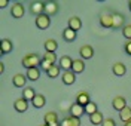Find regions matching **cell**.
<instances>
[{"mask_svg": "<svg viewBox=\"0 0 131 126\" xmlns=\"http://www.w3.org/2000/svg\"><path fill=\"white\" fill-rule=\"evenodd\" d=\"M79 55H81V59H91L94 57V49L90 45H83L81 49H79Z\"/></svg>", "mask_w": 131, "mask_h": 126, "instance_id": "7", "label": "cell"}, {"mask_svg": "<svg viewBox=\"0 0 131 126\" xmlns=\"http://www.w3.org/2000/svg\"><path fill=\"white\" fill-rule=\"evenodd\" d=\"M73 61L74 59H72L69 55H63L60 58V67L63 68L64 71H69V70H72V67H73Z\"/></svg>", "mask_w": 131, "mask_h": 126, "instance_id": "12", "label": "cell"}, {"mask_svg": "<svg viewBox=\"0 0 131 126\" xmlns=\"http://www.w3.org/2000/svg\"><path fill=\"white\" fill-rule=\"evenodd\" d=\"M58 10H60V5L57 2H46V9H45V13L49 17H54L57 15Z\"/></svg>", "mask_w": 131, "mask_h": 126, "instance_id": "11", "label": "cell"}, {"mask_svg": "<svg viewBox=\"0 0 131 126\" xmlns=\"http://www.w3.org/2000/svg\"><path fill=\"white\" fill-rule=\"evenodd\" d=\"M72 71H73L74 74H79V73H83L85 71V62H83V59H74Z\"/></svg>", "mask_w": 131, "mask_h": 126, "instance_id": "21", "label": "cell"}, {"mask_svg": "<svg viewBox=\"0 0 131 126\" xmlns=\"http://www.w3.org/2000/svg\"><path fill=\"white\" fill-rule=\"evenodd\" d=\"M67 27H69V28H72L73 31H76V33H78V30H81V27H82L81 18H79V17L69 18V25H67Z\"/></svg>", "mask_w": 131, "mask_h": 126, "instance_id": "19", "label": "cell"}, {"mask_svg": "<svg viewBox=\"0 0 131 126\" xmlns=\"http://www.w3.org/2000/svg\"><path fill=\"white\" fill-rule=\"evenodd\" d=\"M43 120H45V123H46V125L55 123V122H58V114L55 113V111H48V113L45 114Z\"/></svg>", "mask_w": 131, "mask_h": 126, "instance_id": "26", "label": "cell"}, {"mask_svg": "<svg viewBox=\"0 0 131 126\" xmlns=\"http://www.w3.org/2000/svg\"><path fill=\"white\" fill-rule=\"evenodd\" d=\"M61 80H63V83L64 85H73L74 82H76V74H74L72 70L64 71L63 76H61Z\"/></svg>", "mask_w": 131, "mask_h": 126, "instance_id": "15", "label": "cell"}, {"mask_svg": "<svg viewBox=\"0 0 131 126\" xmlns=\"http://www.w3.org/2000/svg\"><path fill=\"white\" fill-rule=\"evenodd\" d=\"M3 71H5V64L0 62V73H3Z\"/></svg>", "mask_w": 131, "mask_h": 126, "instance_id": "38", "label": "cell"}, {"mask_svg": "<svg viewBox=\"0 0 131 126\" xmlns=\"http://www.w3.org/2000/svg\"><path fill=\"white\" fill-rule=\"evenodd\" d=\"M97 111H98V108H97V104H95V102H92V101H91L90 104H88V105L85 107V113H86L88 116H91V114H94V113H97Z\"/></svg>", "mask_w": 131, "mask_h": 126, "instance_id": "29", "label": "cell"}, {"mask_svg": "<svg viewBox=\"0 0 131 126\" xmlns=\"http://www.w3.org/2000/svg\"><path fill=\"white\" fill-rule=\"evenodd\" d=\"M60 126H70V122H69V117L63 119V122L60 123Z\"/></svg>", "mask_w": 131, "mask_h": 126, "instance_id": "37", "label": "cell"}, {"mask_svg": "<svg viewBox=\"0 0 131 126\" xmlns=\"http://www.w3.org/2000/svg\"><path fill=\"white\" fill-rule=\"evenodd\" d=\"M58 49V43L55 39H48V40H45V50L46 52H52V53H55Z\"/></svg>", "mask_w": 131, "mask_h": 126, "instance_id": "22", "label": "cell"}, {"mask_svg": "<svg viewBox=\"0 0 131 126\" xmlns=\"http://www.w3.org/2000/svg\"><path fill=\"white\" fill-rule=\"evenodd\" d=\"M42 62V58L37 55V53H27L24 58L21 59V64L23 67H25L27 70L28 68H34V67H39Z\"/></svg>", "mask_w": 131, "mask_h": 126, "instance_id": "1", "label": "cell"}, {"mask_svg": "<svg viewBox=\"0 0 131 126\" xmlns=\"http://www.w3.org/2000/svg\"><path fill=\"white\" fill-rule=\"evenodd\" d=\"M36 95H37V93L34 92L33 88H24V89H23V98L27 100V101H33L36 98Z\"/></svg>", "mask_w": 131, "mask_h": 126, "instance_id": "25", "label": "cell"}, {"mask_svg": "<svg viewBox=\"0 0 131 126\" xmlns=\"http://www.w3.org/2000/svg\"><path fill=\"white\" fill-rule=\"evenodd\" d=\"M69 122H70V126H81V119L79 117L69 116Z\"/></svg>", "mask_w": 131, "mask_h": 126, "instance_id": "33", "label": "cell"}, {"mask_svg": "<svg viewBox=\"0 0 131 126\" xmlns=\"http://www.w3.org/2000/svg\"><path fill=\"white\" fill-rule=\"evenodd\" d=\"M60 65H52V67L49 68L48 71H46V74H48L49 79H55V77H58L60 76Z\"/></svg>", "mask_w": 131, "mask_h": 126, "instance_id": "28", "label": "cell"}, {"mask_svg": "<svg viewBox=\"0 0 131 126\" xmlns=\"http://www.w3.org/2000/svg\"><path fill=\"white\" fill-rule=\"evenodd\" d=\"M100 25L103 28H113V15L112 13H103L100 17Z\"/></svg>", "mask_w": 131, "mask_h": 126, "instance_id": "5", "label": "cell"}, {"mask_svg": "<svg viewBox=\"0 0 131 126\" xmlns=\"http://www.w3.org/2000/svg\"><path fill=\"white\" fill-rule=\"evenodd\" d=\"M25 13V8L23 3H19V2H16V3H12V8H10V15L12 18H15V19H19V18H23Z\"/></svg>", "mask_w": 131, "mask_h": 126, "instance_id": "3", "label": "cell"}, {"mask_svg": "<svg viewBox=\"0 0 131 126\" xmlns=\"http://www.w3.org/2000/svg\"><path fill=\"white\" fill-rule=\"evenodd\" d=\"M112 105H113V108L116 110V111H122L125 107H128L127 105V100L124 98V96H115L113 101H112Z\"/></svg>", "mask_w": 131, "mask_h": 126, "instance_id": "8", "label": "cell"}, {"mask_svg": "<svg viewBox=\"0 0 131 126\" xmlns=\"http://www.w3.org/2000/svg\"><path fill=\"white\" fill-rule=\"evenodd\" d=\"M27 79L28 80H31V82H36V80H39V77H40V68L39 67H34V68H28L27 70Z\"/></svg>", "mask_w": 131, "mask_h": 126, "instance_id": "18", "label": "cell"}, {"mask_svg": "<svg viewBox=\"0 0 131 126\" xmlns=\"http://www.w3.org/2000/svg\"><path fill=\"white\" fill-rule=\"evenodd\" d=\"M52 65H54V64H51L49 61H46V59H43V58H42V62H40V68H42V70L48 71V70H49L51 67H52Z\"/></svg>", "mask_w": 131, "mask_h": 126, "instance_id": "32", "label": "cell"}, {"mask_svg": "<svg viewBox=\"0 0 131 126\" xmlns=\"http://www.w3.org/2000/svg\"><path fill=\"white\" fill-rule=\"evenodd\" d=\"M128 8H130V12H131V0L128 2Z\"/></svg>", "mask_w": 131, "mask_h": 126, "instance_id": "40", "label": "cell"}, {"mask_svg": "<svg viewBox=\"0 0 131 126\" xmlns=\"http://www.w3.org/2000/svg\"><path fill=\"white\" fill-rule=\"evenodd\" d=\"M85 113V107L81 105V104H78L76 101H74L73 104H72V107H70V116H73V117H79Z\"/></svg>", "mask_w": 131, "mask_h": 126, "instance_id": "9", "label": "cell"}, {"mask_svg": "<svg viewBox=\"0 0 131 126\" xmlns=\"http://www.w3.org/2000/svg\"><path fill=\"white\" fill-rule=\"evenodd\" d=\"M27 76L21 74V73H16L14 77H12V83H14V86L15 88H24L25 83H27Z\"/></svg>", "mask_w": 131, "mask_h": 126, "instance_id": "10", "label": "cell"}, {"mask_svg": "<svg viewBox=\"0 0 131 126\" xmlns=\"http://www.w3.org/2000/svg\"><path fill=\"white\" fill-rule=\"evenodd\" d=\"M40 126H49V125H46V123H43V125H40Z\"/></svg>", "mask_w": 131, "mask_h": 126, "instance_id": "41", "label": "cell"}, {"mask_svg": "<svg viewBox=\"0 0 131 126\" xmlns=\"http://www.w3.org/2000/svg\"><path fill=\"white\" fill-rule=\"evenodd\" d=\"M101 126H116V123H115V120L112 117H109V119H104V122L101 123Z\"/></svg>", "mask_w": 131, "mask_h": 126, "instance_id": "34", "label": "cell"}, {"mask_svg": "<svg viewBox=\"0 0 131 126\" xmlns=\"http://www.w3.org/2000/svg\"><path fill=\"white\" fill-rule=\"evenodd\" d=\"M76 36H78V33H76V31H73L72 28H69V27L63 30V39H64L67 43L74 42V40H76Z\"/></svg>", "mask_w": 131, "mask_h": 126, "instance_id": "17", "label": "cell"}, {"mask_svg": "<svg viewBox=\"0 0 131 126\" xmlns=\"http://www.w3.org/2000/svg\"><path fill=\"white\" fill-rule=\"evenodd\" d=\"M76 102H78V104H81V105H83V107H86V105L91 102L90 93L86 92V91H82V92H79L78 95H76Z\"/></svg>", "mask_w": 131, "mask_h": 126, "instance_id": "13", "label": "cell"}, {"mask_svg": "<svg viewBox=\"0 0 131 126\" xmlns=\"http://www.w3.org/2000/svg\"><path fill=\"white\" fill-rule=\"evenodd\" d=\"M36 27L39 28V30H46L49 25H51V17L46 15V13H42L39 17H36Z\"/></svg>", "mask_w": 131, "mask_h": 126, "instance_id": "4", "label": "cell"}, {"mask_svg": "<svg viewBox=\"0 0 131 126\" xmlns=\"http://www.w3.org/2000/svg\"><path fill=\"white\" fill-rule=\"evenodd\" d=\"M113 15V28L115 30H119V28H124L125 25V17H124L122 13H112Z\"/></svg>", "mask_w": 131, "mask_h": 126, "instance_id": "16", "label": "cell"}, {"mask_svg": "<svg viewBox=\"0 0 131 126\" xmlns=\"http://www.w3.org/2000/svg\"><path fill=\"white\" fill-rule=\"evenodd\" d=\"M9 5V0H0V9H5Z\"/></svg>", "mask_w": 131, "mask_h": 126, "instance_id": "36", "label": "cell"}, {"mask_svg": "<svg viewBox=\"0 0 131 126\" xmlns=\"http://www.w3.org/2000/svg\"><path fill=\"white\" fill-rule=\"evenodd\" d=\"M112 71H113L115 76L122 77V76H125V73H127V67L124 65L122 62H116V64L113 65V68H112Z\"/></svg>", "mask_w": 131, "mask_h": 126, "instance_id": "23", "label": "cell"}, {"mask_svg": "<svg viewBox=\"0 0 131 126\" xmlns=\"http://www.w3.org/2000/svg\"><path fill=\"white\" fill-rule=\"evenodd\" d=\"M124 126H131V120H130V122H127V123H125Z\"/></svg>", "mask_w": 131, "mask_h": 126, "instance_id": "39", "label": "cell"}, {"mask_svg": "<svg viewBox=\"0 0 131 126\" xmlns=\"http://www.w3.org/2000/svg\"><path fill=\"white\" fill-rule=\"evenodd\" d=\"M119 119L122 120L124 123L130 122L131 120V107H125L122 111H119Z\"/></svg>", "mask_w": 131, "mask_h": 126, "instance_id": "27", "label": "cell"}, {"mask_svg": "<svg viewBox=\"0 0 131 126\" xmlns=\"http://www.w3.org/2000/svg\"><path fill=\"white\" fill-rule=\"evenodd\" d=\"M45 9H46V2H31L30 3V12L33 15L39 17L42 13H45Z\"/></svg>", "mask_w": 131, "mask_h": 126, "instance_id": "2", "label": "cell"}, {"mask_svg": "<svg viewBox=\"0 0 131 126\" xmlns=\"http://www.w3.org/2000/svg\"><path fill=\"white\" fill-rule=\"evenodd\" d=\"M122 34H124V37L125 39H128V40H131V24L128 25H125L122 28Z\"/></svg>", "mask_w": 131, "mask_h": 126, "instance_id": "31", "label": "cell"}, {"mask_svg": "<svg viewBox=\"0 0 131 126\" xmlns=\"http://www.w3.org/2000/svg\"><path fill=\"white\" fill-rule=\"evenodd\" d=\"M14 108H15L18 113H24V111H27V108H28V101L24 100L23 96H19L18 100L14 101Z\"/></svg>", "mask_w": 131, "mask_h": 126, "instance_id": "6", "label": "cell"}, {"mask_svg": "<svg viewBox=\"0 0 131 126\" xmlns=\"http://www.w3.org/2000/svg\"><path fill=\"white\" fill-rule=\"evenodd\" d=\"M14 49V43L10 42L9 39H3L0 42V50H2V55H8L9 52H12Z\"/></svg>", "mask_w": 131, "mask_h": 126, "instance_id": "14", "label": "cell"}, {"mask_svg": "<svg viewBox=\"0 0 131 126\" xmlns=\"http://www.w3.org/2000/svg\"><path fill=\"white\" fill-rule=\"evenodd\" d=\"M33 107L34 108H43L45 107V104H46V98H45V95H42V93H37L36 95V98L31 101Z\"/></svg>", "mask_w": 131, "mask_h": 126, "instance_id": "20", "label": "cell"}, {"mask_svg": "<svg viewBox=\"0 0 131 126\" xmlns=\"http://www.w3.org/2000/svg\"><path fill=\"white\" fill-rule=\"evenodd\" d=\"M90 122L92 123V125H101V123L104 122L103 113H101V111H97V113L91 114V116H90Z\"/></svg>", "mask_w": 131, "mask_h": 126, "instance_id": "24", "label": "cell"}, {"mask_svg": "<svg viewBox=\"0 0 131 126\" xmlns=\"http://www.w3.org/2000/svg\"><path fill=\"white\" fill-rule=\"evenodd\" d=\"M43 59H46V61H49L51 64H54L55 65V62H57V55L55 53H52V52H46L45 55H43Z\"/></svg>", "mask_w": 131, "mask_h": 126, "instance_id": "30", "label": "cell"}, {"mask_svg": "<svg viewBox=\"0 0 131 126\" xmlns=\"http://www.w3.org/2000/svg\"><path fill=\"white\" fill-rule=\"evenodd\" d=\"M124 50H125V53H127V55H130V57H131V40L125 43V46H124Z\"/></svg>", "mask_w": 131, "mask_h": 126, "instance_id": "35", "label": "cell"}]
</instances>
